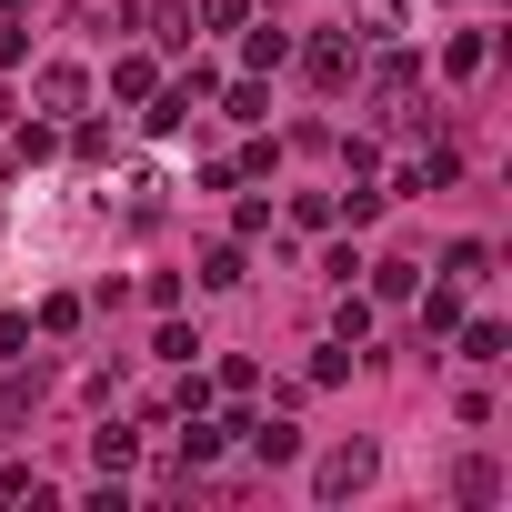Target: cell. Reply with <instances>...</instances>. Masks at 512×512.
<instances>
[{
	"instance_id": "obj_6",
	"label": "cell",
	"mask_w": 512,
	"mask_h": 512,
	"mask_svg": "<svg viewBox=\"0 0 512 512\" xmlns=\"http://www.w3.org/2000/svg\"><path fill=\"white\" fill-rule=\"evenodd\" d=\"M412 81H422V61H412V51H382V71H372V101H412Z\"/></svg>"
},
{
	"instance_id": "obj_18",
	"label": "cell",
	"mask_w": 512,
	"mask_h": 512,
	"mask_svg": "<svg viewBox=\"0 0 512 512\" xmlns=\"http://www.w3.org/2000/svg\"><path fill=\"white\" fill-rule=\"evenodd\" d=\"M111 91H121V101H151L161 81H151V61H121V71H111Z\"/></svg>"
},
{
	"instance_id": "obj_8",
	"label": "cell",
	"mask_w": 512,
	"mask_h": 512,
	"mask_svg": "<svg viewBox=\"0 0 512 512\" xmlns=\"http://www.w3.org/2000/svg\"><path fill=\"white\" fill-rule=\"evenodd\" d=\"M422 292V262H372V302H412Z\"/></svg>"
},
{
	"instance_id": "obj_9",
	"label": "cell",
	"mask_w": 512,
	"mask_h": 512,
	"mask_svg": "<svg viewBox=\"0 0 512 512\" xmlns=\"http://www.w3.org/2000/svg\"><path fill=\"white\" fill-rule=\"evenodd\" d=\"M502 352H512L502 322H462V362H502Z\"/></svg>"
},
{
	"instance_id": "obj_2",
	"label": "cell",
	"mask_w": 512,
	"mask_h": 512,
	"mask_svg": "<svg viewBox=\"0 0 512 512\" xmlns=\"http://www.w3.org/2000/svg\"><path fill=\"white\" fill-rule=\"evenodd\" d=\"M31 101H41V111H51V121H71V111H81V101H91V81H81V71H71V61H51V71H31Z\"/></svg>"
},
{
	"instance_id": "obj_19",
	"label": "cell",
	"mask_w": 512,
	"mask_h": 512,
	"mask_svg": "<svg viewBox=\"0 0 512 512\" xmlns=\"http://www.w3.org/2000/svg\"><path fill=\"white\" fill-rule=\"evenodd\" d=\"M241 11H251V0H201V21H211V31H231Z\"/></svg>"
},
{
	"instance_id": "obj_14",
	"label": "cell",
	"mask_w": 512,
	"mask_h": 512,
	"mask_svg": "<svg viewBox=\"0 0 512 512\" xmlns=\"http://www.w3.org/2000/svg\"><path fill=\"white\" fill-rule=\"evenodd\" d=\"M442 332H462V292H432L422 302V342H442Z\"/></svg>"
},
{
	"instance_id": "obj_4",
	"label": "cell",
	"mask_w": 512,
	"mask_h": 512,
	"mask_svg": "<svg viewBox=\"0 0 512 512\" xmlns=\"http://www.w3.org/2000/svg\"><path fill=\"white\" fill-rule=\"evenodd\" d=\"M352 31L362 41H402L412 31V0H352Z\"/></svg>"
},
{
	"instance_id": "obj_13",
	"label": "cell",
	"mask_w": 512,
	"mask_h": 512,
	"mask_svg": "<svg viewBox=\"0 0 512 512\" xmlns=\"http://www.w3.org/2000/svg\"><path fill=\"white\" fill-rule=\"evenodd\" d=\"M241 61H251V71H282V61H292V31H272V21H262V31H251V51H241Z\"/></svg>"
},
{
	"instance_id": "obj_12",
	"label": "cell",
	"mask_w": 512,
	"mask_h": 512,
	"mask_svg": "<svg viewBox=\"0 0 512 512\" xmlns=\"http://www.w3.org/2000/svg\"><path fill=\"white\" fill-rule=\"evenodd\" d=\"M221 111H231V121H272V101H262V71H251V81H231V91H221Z\"/></svg>"
},
{
	"instance_id": "obj_17",
	"label": "cell",
	"mask_w": 512,
	"mask_h": 512,
	"mask_svg": "<svg viewBox=\"0 0 512 512\" xmlns=\"http://www.w3.org/2000/svg\"><path fill=\"white\" fill-rule=\"evenodd\" d=\"M151 41H171V51L191 41V11H181V0H161V11H151Z\"/></svg>"
},
{
	"instance_id": "obj_1",
	"label": "cell",
	"mask_w": 512,
	"mask_h": 512,
	"mask_svg": "<svg viewBox=\"0 0 512 512\" xmlns=\"http://www.w3.org/2000/svg\"><path fill=\"white\" fill-rule=\"evenodd\" d=\"M372 472H382L372 442H332V452L312 462V492H322V502H352V492H372Z\"/></svg>"
},
{
	"instance_id": "obj_5",
	"label": "cell",
	"mask_w": 512,
	"mask_h": 512,
	"mask_svg": "<svg viewBox=\"0 0 512 512\" xmlns=\"http://www.w3.org/2000/svg\"><path fill=\"white\" fill-rule=\"evenodd\" d=\"M241 442H251V462H292L302 452V422H241Z\"/></svg>"
},
{
	"instance_id": "obj_3",
	"label": "cell",
	"mask_w": 512,
	"mask_h": 512,
	"mask_svg": "<svg viewBox=\"0 0 512 512\" xmlns=\"http://www.w3.org/2000/svg\"><path fill=\"white\" fill-rule=\"evenodd\" d=\"M302 71H312L322 91H352V71H362V61H352V41H342V31H322V41L302 51Z\"/></svg>"
},
{
	"instance_id": "obj_11",
	"label": "cell",
	"mask_w": 512,
	"mask_h": 512,
	"mask_svg": "<svg viewBox=\"0 0 512 512\" xmlns=\"http://www.w3.org/2000/svg\"><path fill=\"white\" fill-rule=\"evenodd\" d=\"M452 492H462V502H502V472H492V462H482V452H472V462H462V472H452Z\"/></svg>"
},
{
	"instance_id": "obj_15",
	"label": "cell",
	"mask_w": 512,
	"mask_h": 512,
	"mask_svg": "<svg viewBox=\"0 0 512 512\" xmlns=\"http://www.w3.org/2000/svg\"><path fill=\"white\" fill-rule=\"evenodd\" d=\"M41 492H51V482H41L31 462H0V502H41Z\"/></svg>"
},
{
	"instance_id": "obj_7",
	"label": "cell",
	"mask_w": 512,
	"mask_h": 512,
	"mask_svg": "<svg viewBox=\"0 0 512 512\" xmlns=\"http://www.w3.org/2000/svg\"><path fill=\"white\" fill-rule=\"evenodd\" d=\"M201 282H211V292H241V282H251V272H241V241H211V251H201Z\"/></svg>"
},
{
	"instance_id": "obj_16",
	"label": "cell",
	"mask_w": 512,
	"mask_h": 512,
	"mask_svg": "<svg viewBox=\"0 0 512 512\" xmlns=\"http://www.w3.org/2000/svg\"><path fill=\"white\" fill-rule=\"evenodd\" d=\"M442 272H452V282H482V272H492V251H482V241H452V262H442Z\"/></svg>"
},
{
	"instance_id": "obj_10",
	"label": "cell",
	"mask_w": 512,
	"mask_h": 512,
	"mask_svg": "<svg viewBox=\"0 0 512 512\" xmlns=\"http://www.w3.org/2000/svg\"><path fill=\"white\" fill-rule=\"evenodd\" d=\"M91 462H101V472H131V462H141V432H91Z\"/></svg>"
}]
</instances>
